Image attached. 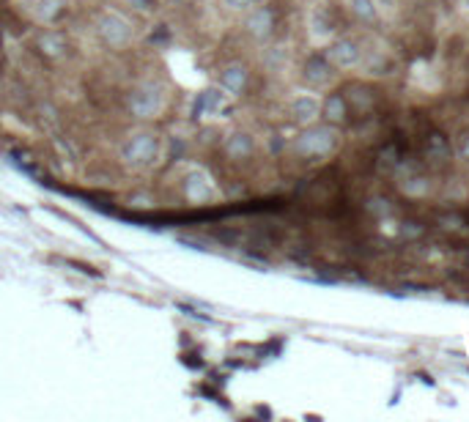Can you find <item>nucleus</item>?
<instances>
[{
	"label": "nucleus",
	"instance_id": "nucleus-1",
	"mask_svg": "<svg viewBox=\"0 0 469 422\" xmlns=\"http://www.w3.org/2000/svg\"><path fill=\"white\" fill-rule=\"evenodd\" d=\"M160 154H162V140L154 129H135L132 135L124 137L118 148V159L132 170H146L157 165Z\"/></svg>",
	"mask_w": 469,
	"mask_h": 422
},
{
	"label": "nucleus",
	"instance_id": "nucleus-2",
	"mask_svg": "<svg viewBox=\"0 0 469 422\" xmlns=\"http://www.w3.org/2000/svg\"><path fill=\"white\" fill-rule=\"evenodd\" d=\"M127 104H129V113H132L138 121H154V118H160V115L165 113V107H168V88H165L162 80L146 77V80H140V82L129 91Z\"/></svg>",
	"mask_w": 469,
	"mask_h": 422
},
{
	"label": "nucleus",
	"instance_id": "nucleus-3",
	"mask_svg": "<svg viewBox=\"0 0 469 422\" xmlns=\"http://www.w3.org/2000/svg\"><path fill=\"white\" fill-rule=\"evenodd\" d=\"M338 146V129L332 124H307L296 137H294V151L305 159L327 157Z\"/></svg>",
	"mask_w": 469,
	"mask_h": 422
},
{
	"label": "nucleus",
	"instance_id": "nucleus-4",
	"mask_svg": "<svg viewBox=\"0 0 469 422\" xmlns=\"http://www.w3.org/2000/svg\"><path fill=\"white\" fill-rule=\"evenodd\" d=\"M96 36L102 38V44H107L113 49H121V47H127L132 41L135 27H132V22L121 11H110L107 8V11H102L96 16Z\"/></svg>",
	"mask_w": 469,
	"mask_h": 422
},
{
	"label": "nucleus",
	"instance_id": "nucleus-5",
	"mask_svg": "<svg viewBox=\"0 0 469 422\" xmlns=\"http://www.w3.org/2000/svg\"><path fill=\"white\" fill-rule=\"evenodd\" d=\"M184 198L190 201V203H198V206H204V203H212L215 198H217V187H215V181H212V176L206 173V170H201V168H193L187 176H184Z\"/></svg>",
	"mask_w": 469,
	"mask_h": 422
},
{
	"label": "nucleus",
	"instance_id": "nucleus-6",
	"mask_svg": "<svg viewBox=\"0 0 469 422\" xmlns=\"http://www.w3.org/2000/svg\"><path fill=\"white\" fill-rule=\"evenodd\" d=\"M360 55H362L360 44H357L354 38H349V36L335 38V41L327 47V60H329L332 66H338V69H351V66H357V63H360Z\"/></svg>",
	"mask_w": 469,
	"mask_h": 422
},
{
	"label": "nucleus",
	"instance_id": "nucleus-7",
	"mask_svg": "<svg viewBox=\"0 0 469 422\" xmlns=\"http://www.w3.org/2000/svg\"><path fill=\"white\" fill-rule=\"evenodd\" d=\"M244 27H247V33H250L252 38H258V41L269 38L272 30H274V14H272V8H269V5H252V8L247 11Z\"/></svg>",
	"mask_w": 469,
	"mask_h": 422
},
{
	"label": "nucleus",
	"instance_id": "nucleus-8",
	"mask_svg": "<svg viewBox=\"0 0 469 422\" xmlns=\"http://www.w3.org/2000/svg\"><path fill=\"white\" fill-rule=\"evenodd\" d=\"M302 77H305V82L310 88H324L332 80V63L327 60V55H313V58H307V63L302 69Z\"/></svg>",
	"mask_w": 469,
	"mask_h": 422
},
{
	"label": "nucleus",
	"instance_id": "nucleus-9",
	"mask_svg": "<svg viewBox=\"0 0 469 422\" xmlns=\"http://www.w3.org/2000/svg\"><path fill=\"white\" fill-rule=\"evenodd\" d=\"M247 80H250V71H247L244 63H228V66H223V71H220V85H223V91L231 93V96H241V93H244Z\"/></svg>",
	"mask_w": 469,
	"mask_h": 422
},
{
	"label": "nucleus",
	"instance_id": "nucleus-10",
	"mask_svg": "<svg viewBox=\"0 0 469 422\" xmlns=\"http://www.w3.org/2000/svg\"><path fill=\"white\" fill-rule=\"evenodd\" d=\"M318 115H321V104H318V99H313V96L302 93V96H296V99L291 102V118H294L296 124H302V126L316 124V118H318Z\"/></svg>",
	"mask_w": 469,
	"mask_h": 422
},
{
	"label": "nucleus",
	"instance_id": "nucleus-11",
	"mask_svg": "<svg viewBox=\"0 0 469 422\" xmlns=\"http://www.w3.org/2000/svg\"><path fill=\"white\" fill-rule=\"evenodd\" d=\"M321 115H324V121L332 124V126L346 124V118H349L346 96H343V93H329V96L321 102Z\"/></svg>",
	"mask_w": 469,
	"mask_h": 422
},
{
	"label": "nucleus",
	"instance_id": "nucleus-12",
	"mask_svg": "<svg viewBox=\"0 0 469 422\" xmlns=\"http://www.w3.org/2000/svg\"><path fill=\"white\" fill-rule=\"evenodd\" d=\"M252 151H255V140H252L250 132H234V135L226 140V154H228L231 159H236V162L252 157Z\"/></svg>",
	"mask_w": 469,
	"mask_h": 422
},
{
	"label": "nucleus",
	"instance_id": "nucleus-13",
	"mask_svg": "<svg viewBox=\"0 0 469 422\" xmlns=\"http://www.w3.org/2000/svg\"><path fill=\"white\" fill-rule=\"evenodd\" d=\"M401 170H406V176L401 179V190L406 192V195H426L428 192V179L415 168V165H398Z\"/></svg>",
	"mask_w": 469,
	"mask_h": 422
},
{
	"label": "nucleus",
	"instance_id": "nucleus-14",
	"mask_svg": "<svg viewBox=\"0 0 469 422\" xmlns=\"http://www.w3.org/2000/svg\"><path fill=\"white\" fill-rule=\"evenodd\" d=\"M426 151H428V157H431L434 162H445V159H450V143H448V137H445L442 132H431V135H428V140H426Z\"/></svg>",
	"mask_w": 469,
	"mask_h": 422
},
{
	"label": "nucleus",
	"instance_id": "nucleus-15",
	"mask_svg": "<svg viewBox=\"0 0 469 422\" xmlns=\"http://www.w3.org/2000/svg\"><path fill=\"white\" fill-rule=\"evenodd\" d=\"M310 27H313V36H316V38H329V36H335L338 22L329 19V16L324 14V8H316L313 16H310Z\"/></svg>",
	"mask_w": 469,
	"mask_h": 422
},
{
	"label": "nucleus",
	"instance_id": "nucleus-16",
	"mask_svg": "<svg viewBox=\"0 0 469 422\" xmlns=\"http://www.w3.org/2000/svg\"><path fill=\"white\" fill-rule=\"evenodd\" d=\"M63 8V0H36L30 5V14L36 22H52Z\"/></svg>",
	"mask_w": 469,
	"mask_h": 422
},
{
	"label": "nucleus",
	"instance_id": "nucleus-17",
	"mask_svg": "<svg viewBox=\"0 0 469 422\" xmlns=\"http://www.w3.org/2000/svg\"><path fill=\"white\" fill-rule=\"evenodd\" d=\"M39 49H41V55H47V58H58V55H63L66 41H63V36H61V33L47 30V33H41V36H39Z\"/></svg>",
	"mask_w": 469,
	"mask_h": 422
},
{
	"label": "nucleus",
	"instance_id": "nucleus-18",
	"mask_svg": "<svg viewBox=\"0 0 469 422\" xmlns=\"http://www.w3.org/2000/svg\"><path fill=\"white\" fill-rule=\"evenodd\" d=\"M398 165H401V159H398V148H395V146H384V148L379 151V159H376L379 173H395V170H398Z\"/></svg>",
	"mask_w": 469,
	"mask_h": 422
},
{
	"label": "nucleus",
	"instance_id": "nucleus-19",
	"mask_svg": "<svg viewBox=\"0 0 469 422\" xmlns=\"http://www.w3.org/2000/svg\"><path fill=\"white\" fill-rule=\"evenodd\" d=\"M351 11L360 22H376L379 19V11H376V3L373 0H351Z\"/></svg>",
	"mask_w": 469,
	"mask_h": 422
},
{
	"label": "nucleus",
	"instance_id": "nucleus-20",
	"mask_svg": "<svg viewBox=\"0 0 469 422\" xmlns=\"http://www.w3.org/2000/svg\"><path fill=\"white\" fill-rule=\"evenodd\" d=\"M226 3V8H231V11H250L252 5H255V0H223Z\"/></svg>",
	"mask_w": 469,
	"mask_h": 422
},
{
	"label": "nucleus",
	"instance_id": "nucleus-21",
	"mask_svg": "<svg viewBox=\"0 0 469 422\" xmlns=\"http://www.w3.org/2000/svg\"><path fill=\"white\" fill-rule=\"evenodd\" d=\"M459 154H461L464 159H469V135L461 137V143H459Z\"/></svg>",
	"mask_w": 469,
	"mask_h": 422
},
{
	"label": "nucleus",
	"instance_id": "nucleus-22",
	"mask_svg": "<svg viewBox=\"0 0 469 422\" xmlns=\"http://www.w3.org/2000/svg\"><path fill=\"white\" fill-rule=\"evenodd\" d=\"M129 3H132V0H129ZM135 3H138V8H146V3H149V0H135Z\"/></svg>",
	"mask_w": 469,
	"mask_h": 422
},
{
	"label": "nucleus",
	"instance_id": "nucleus-23",
	"mask_svg": "<svg viewBox=\"0 0 469 422\" xmlns=\"http://www.w3.org/2000/svg\"><path fill=\"white\" fill-rule=\"evenodd\" d=\"M464 5H467V8H469V0H464Z\"/></svg>",
	"mask_w": 469,
	"mask_h": 422
}]
</instances>
